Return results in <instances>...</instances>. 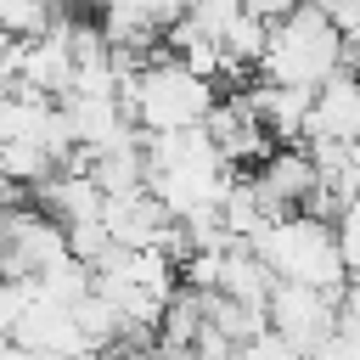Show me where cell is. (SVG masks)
<instances>
[{"label": "cell", "mask_w": 360, "mask_h": 360, "mask_svg": "<svg viewBox=\"0 0 360 360\" xmlns=\"http://www.w3.org/2000/svg\"><path fill=\"white\" fill-rule=\"evenodd\" d=\"M124 112L141 135H169V129H191L214 112L219 90L214 79H202L197 68H186L180 56H146L135 73H124L118 84Z\"/></svg>", "instance_id": "6da1fadb"}, {"label": "cell", "mask_w": 360, "mask_h": 360, "mask_svg": "<svg viewBox=\"0 0 360 360\" xmlns=\"http://www.w3.org/2000/svg\"><path fill=\"white\" fill-rule=\"evenodd\" d=\"M343 62H349V39H343V28H338L315 0H298L287 17L270 22V39H264V56H259V73H264L270 84L315 90V84L332 79Z\"/></svg>", "instance_id": "7a4b0ae2"}, {"label": "cell", "mask_w": 360, "mask_h": 360, "mask_svg": "<svg viewBox=\"0 0 360 360\" xmlns=\"http://www.w3.org/2000/svg\"><path fill=\"white\" fill-rule=\"evenodd\" d=\"M248 248L270 264L276 281H309V287H332V292L349 281L332 219H321V214H309V208L276 214L259 236H248Z\"/></svg>", "instance_id": "3957f363"}, {"label": "cell", "mask_w": 360, "mask_h": 360, "mask_svg": "<svg viewBox=\"0 0 360 360\" xmlns=\"http://www.w3.org/2000/svg\"><path fill=\"white\" fill-rule=\"evenodd\" d=\"M332 309H338V292H332V287H309V281H276L270 298H264L270 326H276L304 360H315V349L326 343Z\"/></svg>", "instance_id": "277c9868"}, {"label": "cell", "mask_w": 360, "mask_h": 360, "mask_svg": "<svg viewBox=\"0 0 360 360\" xmlns=\"http://www.w3.org/2000/svg\"><path fill=\"white\" fill-rule=\"evenodd\" d=\"M73 73H79V51H73V22H68V17H62L56 28H45V34H34V39H17L11 84L62 101V96L73 90Z\"/></svg>", "instance_id": "5b68a950"}, {"label": "cell", "mask_w": 360, "mask_h": 360, "mask_svg": "<svg viewBox=\"0 0 360 360\" xmlns=\"http://www.w3.org/2000/svg\"><path fill=\"white\" fill-rule=\"evenodd\" d=\"M56 259H68V231L45 208H11L0 231V270L6 276H39Z\"/></svg>", "instance_id": "8992f818"}, {"label": "cell", "mask_w": 360, "mask_h": 360, "mask_svg": "<svg viewBox=\"0 0 360 360\" xmlns=\"http://www.w3.org/2000/svg\"><path fill=\"white\" fill-rule=\"evenodd\" d=\"M6 338L28 343V349H45V354H90V338H84V326H79L73 304L39 298V292H34V281H28V304H22V315L11 321V332H6Z\"/></svg>", "instance_id": "52a82bcc"}, {"label": "cell", "mask_w": 360, "mask_h": 360, "mask_svg": "<svg viewBox=\"0 0 360 360\" xmlns=\"http://www.w3.org/2000/svg\"><path fill=\"white\" fill-rule=\"evenodd\" d=\"M304 141H360V73L343 62L332 79L315 84L309 96V124H304Z\"/></svg>", "instance_id": "ba28073f"}, {"label": "cell", "mask_w": 360, "mask_h": 360, "mask_svg": "<svg viewBox=\"0 0 360 360\" xmlns=\"http://www.w3.org/2000/svg\"><path fill=\"white\" fill-rule=\"evenodd\" d=\"M248 180L259 186V197H264L276 214H287V208H304V202H309V191H315V158H309V146L281 141V146H270V152L253 163Z\"/></svg>", "instance_id": "9c48e42d"}, {"label": "cell", "mask_w": 360, "mask_h": 360, "mask_svg": "<svg viewBox=\"0 0 360 360\" xmlns=\"http://www.w3.org/2000/svg\"><path fill=\"white\" fill-rule=\"evenodd\" d=\"M202 129L214 135V146L231 158V163H259L276 141L264 129V118L248 107V96H231V101H214V112L202 118Z\"/></svg>", "instance_id": "30bf717a"}, {"label": "cell", "mask_w": 360, "mask_h": 360, "mask_svg": "<svg viewBox=\"0 0 360 360\" xmlns=\"http://www.w3.org/2000/svg\"><path fill=\"white\" fill-rule=\"evenodd\" d=\"M309 96L315 90H298V84H248V107L264 118L270 141H304V124H309Z\"/></svg>", "instance_id": "8fae6325"}, {"label": "cell", "mask_w": 360, "mask_h": 360, "mask_svg": "<svg viewBox=\"0 0 360 360\" xmlns=\"http://www.w3.org/2000/svg\"><path fill=\"white\" fill-rule=\"evenodd\" d=\"M90 174H96L101 191H135V186H146V135L118 141L107 152H90Z\"/></svg>", "instance_id": "7c38bea8"}, {"label": "cell", "mask_w": 360, "mask_h": 360, "mask_svg": "<svg viewBox=\"0 0 360 360\" xmlns=\"http://www.w3.org/2000/svg\"><path fill=\"white\" fill-rule=\"evenodd\" d=\"M315 360H360V281L349 276L338 287V309H332V332L315 349Z\"/></svg>", "instance_id": "4fadbf2b"}, {"label": "cell", "mask_w": 360, "mask_h": 360, "mask_svg": "<svg viewBox=\"0 0 360 360\" xmlns=\"http://www.w3.org/2000/svg\"><path fill=\"white\" fill-rule=\"evenodd\" d=\"M51 169H56V152L51 146H39V141H0V180L39 186Z\"/></svg>", "instance_id": "5bb4252c"}, {"label": "cell", "mask_w": 360, "mask_h": 360, "mask_svg": "<svg viewBox=\"0 0 360 360\" xmlns=\"http://www.w3.org/2000/svg\"><path fill=\"white\" fill-rule=\"evenodd\" d=\"M332 231H338V253H343V270H349V276L360 281V197L338 208Z\"/></svg>", "instance_id": "9a60e30c"}, {"label": "cell", "mask_w": 360, "mask_h": 360, "mask_svg": "<svg viewBox=\"0 0 360 360\" xmlns=\"http://www.w3.org/2000/svg\"><path fill=\"white\" fill-rule=\"evenodd\" d=\"M236 360H304V354H298L276 326H259L253 338H242V343H236Z\"/></svg>", "instance_id": "2e32d148"}, {"label": "cell", "mask_w": 360, "mask_h": 360, "mask_svg": "<svg viewBox=\"0 0 360 360\" xmlns=\"http://www.w3.org/2000/svg\"><path fill=\"white\" fill-rule=\"evenodd\" d=\"M22 304H28V276H6L0 270V338L11 332V321L22 315Z\"/></svg>", "instance_id": "e0dca14e"}, {"label": "cell", "mask_w": 360, "mask_h": 360, "mask_svg": "<svg viewBox=\"0 0 360 360\" xmlns=\"http://www.w3.org/2000/svg\"><path fill=\"white\" fill-rule=\"evenodd\" d=\"M129 6H135V11H146L158 28H169L174 17H186V11H191V0H129Z\"/></svg>", "instance_id": "ac0fdd59"}, {"label": "cell", "mask_w": 360, "mask_h": 360, "mask_svg": "<svg viewBox=\"0 0 360 360\" xmlns=\"http://www.w3.org/2000/svg\"><path fill=\"white\" fill-rule=\"evenodd\" d=\"M242 6H248L253 17H264V22H276V17H287L298 0H242Z\"/></svg>", "instance_id": "d6986e66"}, {"label": "cell", "mask_w": 360, "mask_h": 360, "mask_svg": "<svg viewBox=\"0 0 360 360\" xmlns=\"http://www.w3.org/2000/svg\"><path fill=\"white\" fill-rule=\"evenodd\" d=\"M0 11H6V0H0Z\"/></svg>", "instance_id": "ffe728a7"}]
</instances>
